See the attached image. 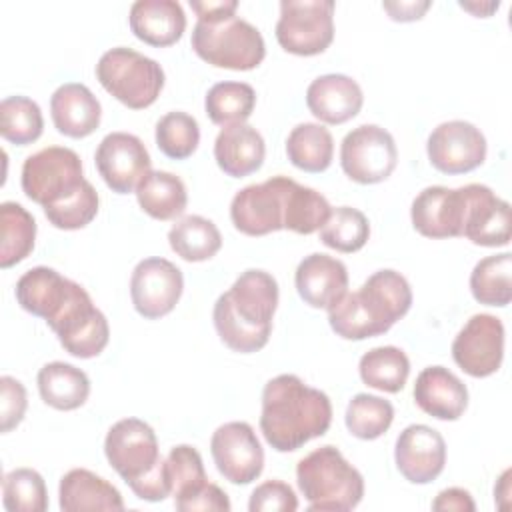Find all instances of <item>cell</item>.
I'll list each match as a JSON object with an SVG mask.
<instances>
[{
	"mask_svg": "<svg viewBox=\"0 0 512 512\" xmlns=\"http://www.w3.org/2000/svg\"><path fill=\"white\" fill-rule=\"evenodd\" d=\"M332 424L326 392L304 384L296 374H280L264 384L260 430L276 452H294Z\"/></svg>",
	"mask_w": 512,
	"mask_h": 512,
	"instance_id": "obj_1",
	"label": "cell"
},
{
	"mask_svg": "<svg viewBox=\"0 0 512 512\" xmlns=\"http://www.w3.org/2000/svg\"><path fill=\"white\" fill-rule=\"evenodd\" d=\"M276 308V278L266 270L250 268L218 296L212 310L214 328L230 350L250 354L268 344Z\"/></svg>",
	"mask_w": 512,
	"mask_h": 512,
	"instance_id": "obj_2",
	"label": "cell"
},
{
	"mask_svg": "<svg viewBox=\"0 0 512 512\" xmlns=\"http://www.w3.org/2000/svg\"><path fill=\"white\" fill-rule=\"evenodd\" d=\"M296 482L308 510L346 512L356 508L364 496L362 474L330 444L312 450L298 462Z\"/></svg>",
	"mask_w": 512,
	"mask_h": 512,
	"instance_id": "obj_3",
	"label": "cell"
},
{
	"mask_svg": "<svg viewBox=\"0 0 512 512\" xmlns=\"http://www.w3.org/2000/svg\"><path fill=\"white\" fill-rule=\"evenodd\" d=\"M190 44L198 58L228 70H252L266 56L260 30L238 16L220 22H196Z\"/></svg>",
	"mask_w": 512,
	"mask_h": 512,
	"instance_id": "obj_4",
	"label": "cell"
},
{
	"mask_svg": "<svg viewBox=\"0 0 512 512\" xmlns=\"http://www.w3.org/2000/svg\"><path fill=\"white\" fill-rule=\"evenodd\" d=\"M96 78L108 94L132 110L154 104L164 88L162 66L126 46L110 48L100 56Z\"/></svg>",
	"mask_w": 512,
	"mask_h": 512,
	"instance_id": "obj_5",
	"label": "cell"
},
{
	"mask_svg": "<svg viewBox=\"0 0 512 512\" xmlns=\"http://www.w3.org/2000/svg\"><path fill=\"white\" fill-rule=\"evenodd\" d=\"M20 182L32 202L48 208L76 194L86 184V178L82 160L72 148L48 146L24 160Z\"/></svg>",
	"mask_w": 512,
	"mask_h": 512,
	"instance_id": "obj_6",
	"label": "cell"
},
{
	"mask_svg": "<svg viewBox=\"0 0 512 512\" xmlns=\"http://www.w3.org/2000/svg\"><path fill=\"white\" fill-rule=\"evenodd\" d=\"M276 40L296 56L322 54L334 40V2L282 0Z\"/></svg>",
	"mask_w": 512,
	"mask_h": 512,
	"instance_id": "obj_7",
	"label": "cell"
},
{
	"mask_svg": "<svg viewBox=\"0 0 512 512\" xmlns=\"http://www.w3.org/2000/svg\"><path fill=\"white\" fill-rule=\"evenodd\" d=\"M398 162V148L392 134L378 124H362L350 130L340 144V166L358 184L386 180Z\"/></svg>",
	"mask_w": 512,
	"mask_h": 512,
	"instance_id": "obj_8",
	"label": "cell"
},
{
	"mask_svg": "<svg viewBox=\"0 0 512 512\" xmlns=\"http://www.w3.org/2000/svg\"><path fill=\"white\" fill-rule=\"evenodd\" d=\"M108 464L130 486L150 474L162 460L156 432L140 418H122L104 438Z\"/></svg>",
	"mask_w": 512,
	"mask_h": 512,
	"instance_id": "obj_9",
	"label": "cell"
},
{
	"mask_svg": "<svg viewBox=\"0 0 512 512\" xmlns=\"http://www.w3.org/2000/svg\"><path fill=\"white\" fill-rule=\"evenodd\" d=\"M48 326L68 354L84 360L98 356L110 340L106 316L94 306L90 294L82 286H78L68 306Z\"/></svg>",
	"mask_w": 512,
	"mask_h": 512,
	"instance_id": "obj_10",
	"label": "cell"
},
{
	"mask_svg": "<svg viewBox=\"0 0 512 512\" xmlns=\"http://www.w3.org/2000/svg\"><path fill=\"white\" fill-rule=\"evenodd\" d=\"M182 290V270L166 258H144L132 270L130 298L136 312L148 320L170 314L178 304Z\"/></svg>",
	"mask_w": 512,
	"mask_h": 512,
	"instance_id": "obj_11",
	"label": "cell"
},
{
	"mask_svg": "<svg viewBox=\"0 0 512 512\" xmlns=\"http://www.w3.org/2000/svg\"><path fill=\"white\" fill-rule=\"evenodd\" d=\"M288 176H272L238 190L230 202V220L246 236L284 230V190Z\"/></svg>",
	"mask_w": 512,
	"mask_h": 512,
	"instance_id": "obj_12",
	"label": "cell"
},
{
	"mask_svg": "<svg viewBox=\"0 0 512 512\" xmlns=\"http://www.w3.org/2000/svg\"><path fill=\"white\" fill-rule=\"evenodd\" d=\"M218 472L232 484L254 482L264 468V448L248 422H226L210 438Z\"/></svg>",
	"mask_w": 512,
	"mask_h": 512,
	"instance_id": "obj_13",
	"label": "cell"
},
{
	"mask_svg": "<svg viewBox=\"0 0 512 512\" xmlns=\"http://www.w3.org/2000/svg\"><path fill=\"white\" fill-rule=\"evenodd\" d=\"M486 148L480 128L466 120L438 124L426 142L428 160L442 174L472 172L486 160Z\"/></svg>",
	"mask_w": 512,
	"mask_h": 512,
	"instance_id": "obj_14",
	"label": "cell"
},
{
	"mask_svg": "<svg viewBox=\"0 0 512 512\" xmlns=\"http://www.w3.org/2000/svg\"><path fill=\"white\" fill-rule=\"evenodd\" d=\"M454 362L474 378L498 372L504 358V324L492 314H474L452 342Z\"/></svg>",
	"mask_w": 512,
	"mask_h": 512,
	"instance_id": "obj_15",
	"label": "cell"
},
{
	"mask_svg": "<svg viewBox=\"0 0 512 512\" xmlns=\"http://www.w3.org/2000/svg\"><path fill=\"white\" fill-rule=\"evenodd\" d=\"M94 162L106 186L116 194L136 192L152 166L144 142L128 132L106 134L96 148Z\"/></svg>",
	"mask_w": 512,
	"mask_h": 512,
	"instance_id": "obj_16",
	"label": "cell"
},
{
	"mask_svg": "<svg viewBox=\"0 0 512 512\" xmlns=\"http://www.w3.org/2000/svg\"><path fill=\"white\" fill-rule=\"evenodd\" d=\"M412 226L426 238H458L464 234L466 192L460 188L428 186L412 200Z\"/></svg>",
	"mask_w": 512,
	"mask_h": 512,
	"instance_id": "obj_17",
	"label": "cell"
},
{
	"mask_svg": "<svg viewBox=\"0 0 512 512\" xmlns=\"http://www.w3.org/2000/svg\"><path fill=\"white\" fill-rule=\"evenodd\" d=\"M394 462L408 482L428 484L444 470L446 442L438 430L426 424H410L396 438Z\"/></svg>",
	"mask_w": 512,
	"mask_h": 512,
	"instance_id": "obj_18",
	"label": "cell"
},
{
	"mask_svg": "<svg viewBox=\"0 0 512 512\" xmlns=\"http://www.w3.org/2000/svg\"><path fill=\"white\" fill-rule=\"evenodd\" d=\"M464 234L472 244L498 248L510 242V204L484 184H466Z\"/></svg>",
	"mask_w": 512,
	"mask_h": 512,
	"instance_id": "obj_19",
	"label": "cell"
},
{
	"mask_svg": "<svg viewBox=\"0 0 512 512\" xmlns=\"http://www.w3.org/2000/svg\"><path fill=\"white\" fill-rule=\"evenodd\" d=\"M78 286V282L62 276L54 268L34 266L18 278L14 294L26 312L50 324L68 306Z\"/></svg>",
	"mask_w": 512,
	"mask_h": 512,
	"instance_id": "obj_20",
	"label": "cell"
},
{
	"mask_svg": "<svg viewBox=\"0 0 512 512\" xmlns=\"http://www.w3.org/2000/svg\"><path fill=\"white\" fill-rule=\"evenodd\" d=\"M294 284L308 306L328 310L348 292V270L338 258L314 252L300 260Z\"/></svg>",
	"mask_w": 512,
	"mask_h": 512,
	"instance_id": "obj_21",
	"label": "cell"
},
{
	"mask_svg": "<svg viewBox=\"0 0 512 512\" xmlns=\"http://www.w3.org/2000/svg\"><path fill=\"white\" fill-rule=\"evenodd\" d=\"M364 104L360 84L346 74H322L306 90L308 110L324 124L352 120Z\"/></svg>",
	"mask_w": 512,
	"mask_h": 512,
	"instance_id": "obj_22",
	"label": "cell"
},
{
	"mask_svg": "<svg viewBox=\"0 0 512 512\" xmlns=\"http://www.w3.org/2000/svg\"><path fill=\"white\" fill-rule=\"evenodd\" d=\"M414 402L438 420H458L468 406V388L448 368L428 366L416 376Z\"/></svg>",
	"mask_w": 512,
	"mask_h": 512,
	"instance_id": "obj_23",
	"label": "cell"
},
{
	"mask_svg": "<svg viewBox=\"0 0 512 512\" xmlns=\"http://www.w3.org/2000/svg\"><path fill=\"white\" fill-rule=\"evenodd\" d=\"M50 116L60 134L84 138L100 126L102 106L88 86L66 82L50 96Z\"/></svg>",
	"mask_w": 512,
	"mask_h": 512,
	"instance_id": "obj_24",
	"label": "cell"
},
{
	"mask_svg": "<svg viewBox=\"0 0 512 512\" xmlns=\"http://www.w3.org/2000/svg\"><path fill=\"white\" fill-rule=\"evenodd\" d=\"M128 22L138 40L156 48L176 44L186 30V14L176 0H136Z\"/></svg>",
	"mask_w": 512,
	"mask_h": 512,
	"instance_id": "obj_25",
	"label": "cell"
},
{
	"mask_svg": "<svg viewBox=\"0 0 512 512\" xmlns=\"http://www.w3.org/2000/svg\"><path fill=\"white\" fill-rule=\"evenodd\" d=\"M264 156L266 144L262 134L246 122L224 126L214 140L216 164L232 178H244L260 170Z\"/></svg>",
	"mask_w": 512,
	"mask_h": 512,
	"instance_id": "obj_26",
	"label": "cell"
},
{
	"mask_svg": "<svg viewBox=\"0 0 512 512\" xmlns=\"http://www.w3.org/2000/svg\"><path fill=\"white\" fill-rule=\"evenodd\" d=\"M358 294L384 332H388L396 320L406 316L412 306V288L408 280L392 268L370 274Z\"/></svg>",
	"mask_w": 512,
	"mask_h": 512,
	"instance_id": "obj_27",
	"label": "cell"
},
{
	"mask_svg": "<svg viewBox=\"0 0 512 512\" xmlns=\"http://www.w3.org/2000/svg\"><path fill=\"white\" fill-rule=\"evenodd\" d=\"M58 496L60 510L64 512L124 508V500L118 488L86 468H72L70 472H66L60 480Z\"/></svg>",
	"mask_w": 512,
	"mask_h": 512,
	"instance_id": "obj_28",
	"label": "cell"
},
{
	"mask_svg": "<svg viewBox=\"0 0 512 512\" xmlns=\"http://www.w3.org/2000/svg\"><path fill=\"white\" fill-rule=\"evenodd\" d=\"M40 398L56 410H76L90 394V380L84 370L68 362H48L38 370Z\"/></svg>",
	"mask_w": 512,
	"mask_h": 512,
	"instance_id": "obj_29",
	"label": "cell"
},
{
	"mask_svg": "<svg viewBox=\"0 0 512 512\" xmlns=\"http://www.w3.org/2000/svg\"><path fill=\"white\" fill-rule=\"evenodd\" d=\"M136 200L140 208L156 220H174L184 214L188 204V192L172 172L150 170L136 186Z\"/></svg>",
	"mask_w": 512,
	"mask_h": 512,
	"instance_id": "obj_30",
	"label": "cell"
},
{
	"mask_svg": "<svg viewBox=\"0 0 512 512\" xmlns=\"http://www.w3.org/2000/svg\"><path fill=\"white\" fill-rule=\"evenodd\" d=\"M288 160L304 172H324L334 156V140L324 124L302 122L286 138Z\"/></svg>",
	"mask_w": 512,
	"mask_h": 512,
	"instance_id": "obj_31",
	"label": "cell"
},
{
	"mask_svg": "<svg viewBox=\"0 0 512 512\" xmlns=\"http://www.w3.org/2000/svg\"><path fill=\"white\" fill-rule=\"evenodd\" d=\"M332 206L328 200L314 188L302 186L292 178H286L284 190V230L296 234L318 232L328 216Z\"/></svg>",
	"mask_w": 512,
	"mask_h": 512,
	"instance_id": "obj_32",
	"label": "cell"
},
{
	"mask_svg": "<svg viewBox=\"0 0 512 512\" xmlns=\"http://www.w3.org/2000/svg\"><path fill=\"white\" fill-rule=\"evenodd\" d=\"M170 248L186 262L210 260L222 246L216 224L204 216L190 214L180 218L168 232Z\"/></svg>",
	"mask_w": 512,
	"mask_h": 512,
	"instance_id": "obj_33",
	"label": "cell"
},
{
	"mask_svg": "<svg viewBox=\"0 0 512 512\" xmlns=\"http://www.w3.org/2000/svg\"><path fill=\"white\" fill-rule=\"evenodd\" d=\"M358 372L366 386L396 394L408 380L410 360L406 352L396 346H376L362 354Z\"/></svg>",
	"mask_w": 512,
	"mask_h": 512,
	"instance_id": "obj_34",
	"label": "cell"
},
{
	"mask_svg": "<svg viewBox=\"0 0 512 512\" xmlns=\"http://www.w3.org/2000/svg\"><path fill=\"white\" fill-rule=\"evenodd\" d=\"M470 292L486 306H508L512 300V254L486 256L472 268Z\"/></svg>",
	"mask_w": 512,
	"mask_h": 512,
	"instance_id": "obj_35",
	"label": "cell"
},
{
	"mask_svg": "<svg viewBox=\"0 0 512 512\" xmlns=\"http://www.w3.org/2000/svg\"><path fill=\"white\" fill-rule=\"evenodd\" d=\"M0 228H2L0 266L10 268V266L22 262L34 250L36 220L22 204L2 202L0 204Z\"/></svg>",
	"mask_w": 512,
	"mask_h": 512,
	"instance_id": "obj_36",
	"label": "cell"
},
{
	"mask_svg": "<svg viewBox=\"0 0 512 512\" xmlns=\"http://www.w3.org/2000/svg\"><path fill=\"white\" fill-rule=\"evenodd\" d=\"M256 106V92L246 82H218L214 84L206 98L204 108L208 118L218 126L242 124L250 118Z\"/></svg>",
	"mask_w": 512,
	"mask_h": 512,
	"instance_id": "obj_37",
	"label": "cell"
},
{
	"mask_svg": "<svg viewBox=\"0 0 512 512\" xmlns=\"http://www.w3.org/2000/svg\"><path fill=\"white\" fill-rule=\"evenodd\" d=\"M44 118L40 106L28 96H8L0 102V134L4 140L26 146L42 136Z\"/></svg>",
	"mask_w": 512,
	"mask_h": 512,
	"instance_id": "obj_38",
	"label": "cell"
},
{
	"mask_svg": "<svg viewBox=\"0 0 512 512\" xmlns=\"http://www.w3.org/2000/svg\"><path fill=\"white\" fill-rule=\"evenodd\" d=\"M394 420V406L374 394H356L346 408L344 422L352 436L360 440L380 438Z\"/></svg>",
	"mask_w": 512,
	"mask_h": 512,
	"instance_id": "obj_39",
	"label": "cell"
},
{
	"mask_svg": "<svg viewBox=\"0 0 512 512\" xmlns=\"http://www.w3.org/2000/svg\"><path fill=\"white\" fill-rule=\"evenodd\" d=\"M370 236L368 218L352 206H336L330 210L326 224L320 228V240L338 252H358Z\"/></svg>",
	"mask_w": 512,
	"mask_h": 512,
	"instance_id": "obj_40",
	"label": "cell"
},
{
	"mask_svg": "<svg viewBox=\"0 0 512 512\" xmlns=\"http://www.w3.org/2000/svg\"><path fill=\"white\" fill-rule=\"evenodd\" d=\"M328 322L330 328L344 340H364L384 334L382 326L364 306L358 290L346 292L336 304L328 308Z\"/></svg>",
	"mask_w": 512,
	"mask_h": 512,
	"instance_id": "obj_41",
	"label": "cell"
},
{
	"mask_svg": "<svg viewBox=\"0 0 512 512\" xmlns=\"http://www.w3.org/2000/svg\"><path fill=\"white\" fill-rule=\"evenodd\" d=\"M156 146L172 160L192 156L200 144V126L194 116L174 110L156 122Z\"/></svg>",
	"mask_w": 512,
	"mask_h": 512,
	"instance_id": "obj_42",
	"label": "cell"
},
{
	"mask_svg": "<svg viewBox=\"0 0 512 512\" xmlns=\"http://www.w3.org/2000/svg\"><path fill=\"white\" fill-rule=\"evenodd\" d=\"M2 500L8 512H44L48 508L44 478L32 468L10 470L2 480Z\"/></svg>",
	"mask_w": 512,
	"mask_h": 512,
	"instance_id": "obj_43",
	"label": "cell"
},
{
	"mask_svg": "<svg viewBox=\"0 0 512 512\" xmlns=\"http://www.w3.org/2000/svg\"><path fill=\"white\" fill-rule=\"evenodd\" d=\"M166 462L170 470L174 502L190 498L192 494H196L200 488L208 484L202 456L196 448L188 444H178L168 452Z\"/></svg>",
	"mask_w": 512,
	"mask_h": 512,
	"instance_id": "obj_44",
	"label": "cell"
},
{
	"mask_svg": "<svg viewBox=\"0 0 512 512\" xmlns=\"http://www.w3.org/2000/svg\"><path fill=\"white\" fill-rule=\"evenodd\" d=\"M98 206H100L98 192L86 180V184L76 194H72L70 198H66L60 204L44 208V214L54 228L80 230L96 218Z\"/></svg>",
	"mask_w": 512,
	"mask_h": 512,
	"instance_id": "obj_45",
	"label": "cell"
},
{
	"mask_svg": "<svg viewBox=\"0 0 512 512\" xmlns=\"http://www.w3.org/2000/svg\"><path fill=\"white\" fill-rule=\"evenodd\" d=\"M250 512H294L298 510V498L282 480H266L254 488L248 500Z\"/></svg>",
	"mask_w": 512,
	"mask_h": 512,
	"instance_id": "obj_46",
	"label": "cell"
},
{
	"mask_svg": "<svg viewBox=\"0 0 512 512\" xmlns=\"http://www.w3.org/2000/svg\"><path fill=\"white\" fill-rule=\"evenodd\" d=\"M26 388L12 376L0 378V430L6 434L16 428L26 414Z\"/></svg>",
	"mask_w": 512,
	"mask_h": 512,
	"instance_id": "obj_47",
	"label": "cell"
},
{
	"mask_svg": "<svg viewBox=\"0 0 512 512\" xmlns=\"http://www.w3.org/2000/svg\"><path fill=\"white\" fill-rule=\"evenodd\" d=\"M174 506L182 512H194V510H214V512H228L232 508L230 500H228V494L208 482L204 488H200L196 494H192L190 498L186 500H180V502H174Z\"/></svg>",
	"mask_w": 512,
	"mask_h": 512,
	"instance_id": "obj_48",
	"label": "cell"
},
{
	"mask_svg": "<svg viewBox=\"0 0 512 512\" xmlns=\"http://www.w3.org/2000/svg\"><path fill=\"white\" fill-rule=\"evenodd\" d=\"M190 8L196 12L198 22H220L236 16V0H190Z\"/></svg>",
	"mask_w": 512,
	"mask_h": 512,
	"instance_id": "obj_49",
	"label": "cell"
},
{
	"mask_svg": "<svg viewBox=\"0 0 512 512\" xmlns=\"http://www.w3.org/2000/svg\"><path fill=\"white\" fill-rule=\"evenodd\" d=\"M432 510H442V512H448V510H456V512H474L476 510V504L470 496L468 490L464 488H446L442 492H438V496L434 498L432 502Z\"/></svg>",
	"mask_w": 512,
	"mask_h": 512,
	"instance_id": "obj_50",
	"label": "cell"
},
{
	"mask_svg": "<svg viewBox=\"0 0 512 512\" xmlns=\"http://www.w3.org/2000/svg\"><path fill=\"white\" fill-rule=\"evenodd\" d=\"M432 4L428 0L424 2H382V8L390 14L392 20L396 22H412V20H420L424 16V12L430 8Z\"/></svg>",
	"mask_w": 512,
	"mask_h": 512,
	"instance_id": "obj_51",
	"label": "cell"
},
{
	"mask_svg": "<svg viewBox=\"0 0 512 512\" xmlns=\"http://www.w3.org/2000/svg\"><path fill=\"white\" fill-rule=\"evenodd\" d=\"M460 6H462L464 10L474 12L476 16H482V18H484V16H488L492 10H498L500 2H488L486 6H484V4H480V6H478V4H462V2H460Z\"/></svg>",
	"mask_w": 512,
	"mask_h": 512,
	"instance_id": "obj_52",
	"label": "cell"
}]
</instances>
